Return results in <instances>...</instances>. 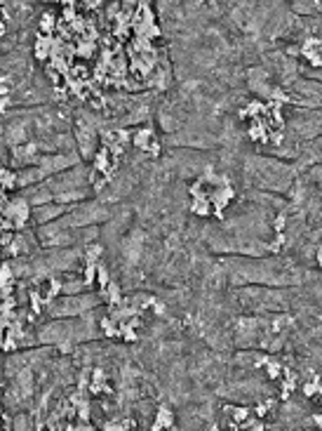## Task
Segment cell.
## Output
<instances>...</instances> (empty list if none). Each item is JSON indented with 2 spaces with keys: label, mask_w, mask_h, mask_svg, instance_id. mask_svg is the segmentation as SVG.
<instances>
[{
  "label": "cell",
  "mask_w": 322,
  "mask_h": 431,
  "mask_svg": "<svg viewBox=\"0 0 322 431\" xmlns=\"http://www.w3.org/2000/svg\"><path fill=\"white\" fill-rule=\"evenodd\" d=\"M99 297L106 299L108 306H120V304H122V290H120V283L111 281L104 290H99Z\"/></svg>",
  "instance_id": "cell-1"
},
{
  "label": "cell",
  "mask_w": 322,
  "mask_h": 431,
  "mask_svg": "<svg viewBox=\"0 0 322 431\" xmlns=\"http://www.w3.org/2000/svg\"><path fill=\"white\" fill-rule=\"evenodd\" d=\"M303 59H308V61H311V66L320 69V64H322V57H320V54H306Z\"/></svg>",
  "instance_id": "cell-28"
},
{
  "label": "cell",
  "mask_w": 322,
  "mask_h": 431,
  "mask_svg": "<svg viewBox=\"0 0 322 431\" xmlns=\"http://www.w3.org/2000/svg\"><path fill=\"white\" fill-rule=\"evenodd\" d=\"M101 330H104V335H106V337H118V339H120V328H118V325L113 323L108 316H104V318H101Z\"/></svg>",
  "instance_id": "cell-16"
},
{
  "label": "cell",
  "mask_w": 322,
  "mask_h": 431,
  "mask_svg": "<svg viewBox=\"0 0 322 431\" xmlns=\"http://www.w3.org/2000/svg\"><path fill=\"white\" fill-rule=\"evenodd\" d=\"M5 285H17L12 262H2V264H0V287H5Z\"/></svg>",
  "instance_id": "cell-9"
},
{
  "label": "cell",
  "mask_w": 322,
  "mask_h": 431,
  "mask_svg": "<svg viewBox=\"0 0 322 431\" xmlns=\"http://www.w3.org/2000/svg\"><path fill=\"white\" fill-rule=\"evenodd\" d=\"M306 54H320V38L318 36H308V38L303 40L301 57H306Z\"/></svg>",
  "instance_id": "cell-12"
},
{
  "label": "cell",
  "mask_w": 322,
  "mask_h": 431,
  "mask_svg": "<svg viewBox=\"0 0 322 431\" xmlns=\"http://www.w3.org/2000/svg\"><path fill=\"white\" fill-rule=\"evenodd\" d=\"M101 255H104V247L99 243L87 245V250H85V264H101Z\"/></svg>",
  "instance_id": "cell-10"
},
{
  "label": "cell",
  "mask_w": 322,
  "mask_h": 431,
  "mask_svg": "<svg viewBox=\"0 0 322 431\" xmlns=\"http://www.w3.org/2000/svg\"><path fill=\"white\" fill-rule=\"evenodd\" d=\"M5 31H7V24H5V19H0V36H5Z\"/></svg>",
  "instance_id": "cell-32"
},
{
  "label": "cell",
  "mask_w": 322,
  "mask_h": 431,
  "mask_svg": "<svg viewBox=\"0 0 322 431\" xmlns=\"http://www.w3.org/2000/svg\"><path fill=\"white\" fill-rule=\"evenodd\" d=\"M271 405H273V401H264V403H259V405L254 408V412H256V420H259V417H264L266 412L271 410Z\"/></svg>",
  "instance_id": "cell-23"
},
{
  "label": "cell",
  "mask_w": 322,
  "mask_h": 431,
  "mask_svg": "<svg viewBox=\"0 0 322 431\" xmlns=\"http://www.w3.org/2000/svg\"><path fill=\"white\" fill-rule=\"evenodd\" d=\"M141 431H148V429H141Z\"/></svg>",
  "instance_id": "cell-35"
},
{
  "label": "cell",
  "mask_w": 322,
  "mask_h": 431,
  "mask_svg": "<svg viewBox=\"0 0 322 431\" xmlns=\"http://www.w3.org/2000/svg\"><path fill=\"white\" fill-rule=\"evenodd\" d=\"M108 283H111V274H108V269L104 264H97V287L99 290H104Z\"/></svg>",
  "instance_id": "cell-17"
},
{
  "label": "cell",
  "mask_w": 322,
  "mask_h": 431,
  "mask_svg": "<svg viewBox=\"0 0 322 431\" xmlns=\"http://www.w3.org/2000/svg\"><path fill=\"white\" fill-rule=\"evenodd\" d=\"M78 17H80L78 5H76V2H64V10H61V17H59V19L64 21V24H73Z\"/></svg>",
  "instance_id": "cell-11"
},
{
  "label": "cell",
  "mask_w": 322,
  "mask_h": 431,
  "mask_svg": "<svg viewBox=\"0 0 322 431\" xmlns=\"http://www.w3.org/2000/svg\"><path fill=\"white\" fill-rule=\"evenodd\" d=\"M151 142H153V130L151 128H141L132 135V144H134V148H139V151H148Z\"/></svg>",
  "instance_id": "cell-4"
},
{
  "label": "cell",
  "mask_w": 322,
  "mask_h": 431,
  "mask_svg": "<svg viewBox=\"0 0 322 431\" xmlns=\"http://www.w3.org/2000/svg\"><path fill=\"white\" fill-rule=\"evenodd\" d=\"M156 424H160V429H172L174 427V412H172V408L169 405H165V403H160L156 410Z\"/></svg>",
  "instance_id": "cell-3"
},
{
  "label": "cell",
  "mask_w": 322,
  "mask_h": 431,
  "mask_svg": "<svg viewBox=\"0 0 322 431\" xmlns=\"http://www.w3.org/2000/svg\"><path fill=\"white\" fill-rule=\"evenodd\" d=\"M151 309H153V314H156V316H165V314H167V306L160 302V299H153Z\"/></svg>",
  "instance_id": "cell-24"
},
{
  "label": "cell",
  "mask_w": 322,
  "mask_h": 431,
  "mask_svg": "<svg viewBox=\"0 0 322 431\" xmlns=\"http://www.w3.org/2000/svg\"><path fill=\"white\" fill-rule=\"evenodd\" d=\"M38 36H47V38H52L54 36V29H57V17H54V12H45L42 17H40L38 21Z\"/></svg>",
  "instance_id": "cell-6"
},
{
  "label": "cell",
  "mask_w": 322,
  "mask_h": 431,
  "mask_svg": "<svg viewBox=\"0 0 322 431\" xmlns=\"http://www.w3.org/2000/svg\"><path fill=\"white\" fill-rule=\"evenodd\" d=\"M188 210H191V215H198V217H209V215H212V205H209V200H207V198L191 200V203H188Z\"/></svg>",
  "instance_id": "cell-8"
},
{
  "label": "cell",
  "mask_w": 322,
  "mask_h": 431,
  "mask_svg": "<svg viewBox=\"0 0 322 431\" xmlns=\"http://www.w3.org/2000/svg\"><path fill=\"white\" fill-rule=\"evenodd\" d=\"M247 137L252 139V142H268V130L264 128V123H261V118H252V125H249V130H247Z\"/></svg>",
  "instance_id": "cell-5"
},
{
  "label": "cell",
  "mask_w": 322,
  "mask_h": 431,
  "mask_svg": "<svg viewBox=\"0 0 322 431\" xmlns=\"http://www.w3.org/2000/svg\"><path fill=\"white\" fill-rule=\"evenodd\" d=\"M2 415H5V412H2V408H0V420H2Z\"/></svg>",
  "instance_id": "cell-34"
},
{
  "label": "cell",
  "mask_w": 322,
  "mask_h": 431,
  "mask_svg": "<svg viewBox=\"0 0 322 431\" xmlns=\"http://www.w3.org/2000/svg\"><path fill=\"white\" fill-rule=\"evenodd\" d=\"M264 368H266V375H268L271 380H278V377L282 375V363L275 361L273 356H268V361L264 363Z\"/></svg>",
  "instance_id": "cell-14"
},
{
  "label": "cell",
  "mask_w": 322,
  "mask_h": 431,
  "mask_svg": "<svg viewBox=\"0 0 322 431\" xmlns=\"http://www.w3.org/2000/svg\"><path fill=\"white\" fill-rule=\"evenodd\" d=\"M104 431H122V429H120L118 420H108L106 424H104Z\"/></svg>",
  "instance_id": "cell-29"
},
{
  "label": "cell",
  "mask_w": 322,
  "mask_h": 431,
  "mask_svg": "<svg viewBox=\"0 0 322 431\" xmlns=\"http://www.w3.org/2000/svg\"><path fill=\"white\" fill-rule=\"evenodd\" d=\"M118 328H120V339H122V342H127V344H132V342H137V330H132V328H127L125 323L122 325H118Z\"/></svg>",
  "instance_id": "cell-19"
},
{
  "label": "cell",
  "mask_w": 322,
  "mask_h": 431,
  "mask_svg": "<svg viewBox=\"0 0 322 431\" xmlns=\"http://www.w3.org/2000/svg\"><path fill=\"white\" fill-rule=\"evenodd\" d=\"M10 104H12V99H10V97H2V99H0V106H2V108H7Z\"/></svg>",
  "instance_id": "cell-30"
},
{
  "label": "cell",
  "mask_w": 322,
  "mask_h": 431,
  "mask_svg": "<svg viewBox=\"0 0 322 431\" xmlns=\"http://www.w3.org/2000/svg\"><path fill=\"white\" fill-rule=\"evenodd\" d=\"M52 43H54V36L47 38V36H38L36 38V45H33V54L38 61H49V52H52Z\"/></svg>",
  "instance_id": "cell-2"
},
{
  "label": "cell",
  "mask_w": 322,
  "mask_h": 431,
  "mask_svg": "<svg viewBox=\"0 0 322 431\" xmlns=\"http://www.w3.org/2000/svg\"><path fill=\"white\" fill-rule=\"evenodd\" d=\"M188 196H193V200H200V198H207V191H205V184L198 179L188 187Z\"/></svg>",
  "instance_id": "cell-18"
},
{
  "label": "cell",
  "mask_w": 322,
  "mask_h": 431,
  "mask_svg": "<svg viewBox=\"0 0 322 431\" xmlns=\"http://www.w3.org/2000/svg\"><path fill=\"white\" fill-rule=\"evenodd\" d=\"M0 351H2V335H0Z\"/></svg>",
  "instance_id": "cell-33"
},
{
  "label": "cell",
  "mask_w": 322,
  "mask_h": 431,
  "mask_svg": "<svg viewBox=\"0 0 322 431\" xmlns=\"http://www.w3.org/2000/svg\"><path fill=\"white\" fill-rule=\"evenodd\" d=\"M224 412L231 415V422H235V424H242L244 420L252 417V410L247 405H224Z\"/></svg>",
  "instance_id": "cell-7"
},
{
  "label": "cell",
  "mask_w": 322,
  "mask_h": 431,
  "mask_svg": "<svg viewBox=\"0 0 322 431\" xmlns=\"http://www.w3.org/2000/svg\"><path fill=\"white\" fill-rule=\"evenodd\" d=\"M97 283V264H85L82 266V285L92 287Z\"/></svg>",
  "instance_id": "cell-15"
},
{
  "label": "cell",
  "mask_w": 322,
  "mask_h": 431,
  "mask_svg": "<svg viewBox=\"0 0 322 431\" xmlns=\"http://www.w3.org/2000/svg\"><path fill=\"white\" fill-rule=\"evenodd\" d=\"M284 224H287V215H275V219H273V229H275V234H282V229H284Z\"/></svg>",
  "instance_id": "cell-22"
},
{
  "label": "cell",
  "mask_w": 322,
  "mask_h": 431,
  "mask_svg": "<svg viewBox=\"0 0 322 431\" xmlns=\"http://www.w3.org/2000/svg\"><path fill=\"white\" fill-rule=\"evenodd\" d=\"M282 139H284L282 130H271L268 132V142H273V144H282Z\"/></svg>",
  "instance_id": "cell-25"
},
{
  "label": "cell",
  "mask_w": 322,
  "mask_h": 431,
  "mask_svg": "<svg viewBox=\"0 0 322 431\" xmlns=\"http://www.w3.org/2000/svg\"><path fill=\"white\" fill-rule=\"evenodd\" d=\"M14 231H0V247H2V250H7V247H10L12 245V240H14Z\"/></svg>",
  "instance_id": "cell-21"
},
{
  "label": "cell",
  "mask_w": 322,
  "mask_h": 431,
  "mask_svg": "<svg viewBox=\"0 0 322 431\" xmlns=\"http://www.w3.org/2000/svg\"><path fill=\"white\" fill-rule=\"evenodd\" d=\"M146 153H151V158H158V156H160V142H158V139H153V142H151V146H148Z\"/></svg>",
  "instance_id": "cell-27"
},
{
  "label": "cell",
  "mask_w": 322,
  "mask_h": 431,
  "mask_svg": "<svg viewBox=\"0 0 322 431\" xmlns=\"http://www.w3.org/2000/svg\"><path fill=\"white\" fill-rule=\"evenodd\" d=\"M205 431H224V429H221V424H216V422H214V424H209Z\"/></svg>",
  "instance_id": "cell-31"
},
{
  "label": "cell",
  "mask_w": 322,
  "mask_h": 431,
  "mask_svg": "<svg viewBox=\"0 0 322 431\" xmlns=\"http://www.w3.org/2000/svg\"><path fill=\"white\" fill-rule=\"evenodd\" d=\"M301 391H303V396H306V398H315V396H320V377H318V375H313L311 382L301 384Z\"/></svg>",
  "instance_id": "cell-13"
},
{
  "label": "cell",
  "mask_w": 322,
  "mask_h": 431,
  "mask_svg": "<svg viewBox=\"0 0 322 431\" xmlns=\"http://www.w3.org/2000/svg\"><path fill=\"white\" fill-rule=\"evenodd\" d=\"M118 424H120V429H122V431H129V429H134V427H137V422L132 420V417H122V420H118Z\"/></svg>",
  "instance_id": "cell-26"
},
{
  "label": "cell",
  "mask_w": 322,
  "mask_h": 431,
  "mask_svg": "<svg viewBox=\"0 0 322 431\" xmlns=\"http://www.w3.org/2000/svg\"><path fill=\"white\" fill-rule=\"evenodd\" d=\"M92 417V403H82L80 408H76V420L78 422H89Z\"/></svg>",
  "instance_id": "cell-20"
}]
</instances>
